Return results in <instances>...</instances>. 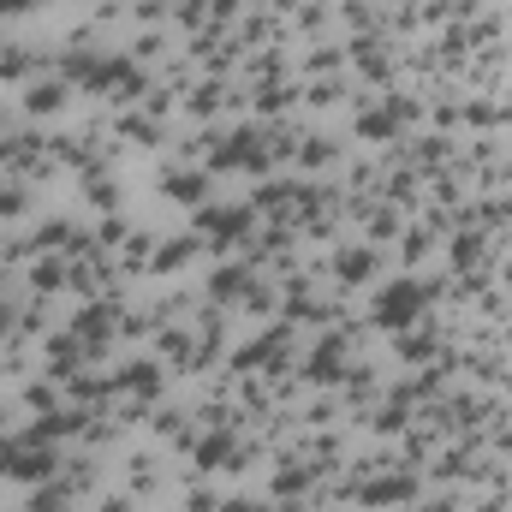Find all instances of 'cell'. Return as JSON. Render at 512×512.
Instances as JSON below:
<instances>
[{
  "label": "cell",
  "instance_id": "obj_6",
  "mask_svg": "<svg viewBox=\"0 0 512 512\" xmlns=\"http://www.w3.org/2000/svg\"><path fill=\"white\" fill-rule=\"evenodd\" d=\"M197 256H203V239H191V233L161 239V245H155V262H149V274H179V268H191Z\"/></svg>",
  "mask_w": 512,
  "mask_h": 512
},
{
  "label": "cell",
  "instance_id": "obj_19",
  "mask_svg": "<svg viewBox=\"0 0 512 512\" xmlns=\"http://www.w3.org/2000/svg\"><path fill=\"white\" fill-rule=\"evenodd\" d=\"M6 334H18V310H12V304L0 298V340H6Z\"/></svg>",
  "mask_w": 512,
  "mask_h": 512
},
{
  "label": "cell",
  "instance_id": "obj_18",
  "mask_svg": "<svg viewBox=\"0 0 512 512\" xmlns=\"http://www.w3.org/2000/svg\"><path fill=\"white\" fill-rule=\"evenodd\" d=\"M429 245H435V239H429L423 227H417V233H405V262H423V256H429Z\"/></svg>",
  "mask_w": 512,
  "mask_h": 512
},
{
  "label": "cell",
  "instance_id": "obj_20",
  "mask_svg": "<svg viewBox=\"0 0 512 512\" xmlns=\"http://www.w3.org/2000/svg\"><path fill=\"white\" fill-rule=\"evenodd\" d=\"M96 512H131V501H126V495H108V501H102Z\"/></svg>",
  "mask_w": 512,
  "mask_h": 512
},
{
  "label": "cell",
  "instance_id": "obj_9",
  "mask_svg": "<svg viewBox=\"0 0 512 512\" xmlns=\"http://www.w3.org/2000/svg\"><path fill=\"white\" fill-rule=\"evenodd\" d=\"M24 512H78V489L60 477V483H42L30 501H24Z\"/></svg>",
  "mask_w": 512,
  "mask_h": 512
},
{
  "label": "cell",
  "instance_id": "obj_12",
  "mask_svg": "<svg viewBox=\"0 0 512 512\" xmlns=\"http://www.w3.org/2000/svg\"><path fill=\"white\" fill-rule=\"evenodd\" d=\"M441 352V334L435 328H411V334H399V358L405 364H429Z\"/></svg>",
  "mask_w": 512,
  "mask_h": 512
},
{
  "label": "cell",
  "instance_id": "obj_5",
  "mask_svg": "<svg viewBox=\"0 0 512 512\" xmlns=\"http://www.w3.org/2000/svg\"><path fill=\"white\" fill-rule=\"evenodd\" d=\"M328 268H334V280H346V286H364V280L382 268V251H376V245H340Z\"/></svg>",
  "mask_w": 512,
  "mask_h": 512
},
{
  "label": "cell",
  "instance_id": "obj_11",
  "mask_svg": "<svg viewBox=\"0 0 512 512\" xmlns=\"http://www.w3.org/2000/svg\"><path fill=\"white\" fill-rule=\"evenodd\" d=\"M30 334H54V298H30L18 310V340H30Z\"/></svg>",
  "mask_w": 512,
  "mask_h": 512
},
{
  "label": "cell",
  "instance_id": "obj_7",
  "mask_svg": "<svg viewBox=\"0 0 512 512\" xmlns=\"http://www.w3.org/2000/svg\"><path fill=\"white\" fill-rule=\"evenodd\" d=\"M66 102H72V84H66V78H36V84L24 90V114H42V120L60 114Z\"/></svg>",
  "mask_w": 512,
  "mask_h": 512
},
{
  "label": "cell",
  "instance_id": "obj_10",
  "mask_svg": "<svg viewBox=\"0 0 512 512\" xmlns=\"http://www.w3.org/2000/svg\"><path fill=\"white\" fill-rule=\"evenodd\" d=\"M334 155H340V143H334V137H322V131H304V143H298V167H304V173H322Z\"/></svg>",
  "mask_w": 512,
  "mask_h": 512
},
{
  "label": "cell",
  "instance_id": "obj_14",
  "mask_svg": "<svg viewBox=\"0 0 512 512\" xmlns=\"http://www.w3.org/2000/svg\"><path fill=\"white\" fill-rule=\"evenodd\" d=\"M24 209H30V185L24 179H0V221H12Z\"/></svg>",
  "mask_w": 512,
  "mask_h": 512
},
{
  "label": "cell",
  "instance_id": "obj_8",
  "mask_svg": "<svg viewBox=\"0 0 512 512\" xmlns=\"http://www.w3.org/2000/svg\"><path fill=\"white\" fill-rule=\"evenodd\" d=\"M161 185H167L179 203H203V197H209V173H197V167H167Z\"/></svg>",
  "mask_w": 512,
  "mask_h": 512
},
{
  "label": "cell",
  "instance_id": "obj_15",
  "mask_svg": "<svg viewBox=\"0 0 512 512\" xmlns=\"http://www.w3.org/2000/svg\"><path fill=\"white\" fill-rule=\"evenodd\" d=\"M131 483H137V489H155V483H161V459H155V453H137V459H131Z\"/></svg>",
  "mask_w": 512,
  "mask_h": 512
},
{
  "label": "cell",
  "instance_id": "obj_4",
  "mask_svg": "<svg viewBox=\"0 0 512 512\" xmlns=\"http://www.w3.org/2000/svg\"><path fill=\"white\" fill-rule=\"evenodd\" d=\"M251 215L256 209H197V233H209V239H221V245H233V239H245L251 233Z\"/></svg>",
  "mask_w": 512,
  "mask_h": 512
},
{
  "label": "cell",
  "instance_id": "obj_23",
  "mask_svg": "<svg viewBox=\"0 0 512 512\" xmlns=\"http://www.w3.org/2000/svg\"><path fill=\"white\" fill-rule=\"evenodd\" d=\"M6 126H12V114H6V108H0V137H6Z\"/></svg>",
  "mask_w": 512,
  "mask_h": 512
},
{
  "label": "cell",
  "instance_id": "obj_13",
  "mask_svg": "<svg viewBox=\"0 0 512 512\" xmlns=\"http://www.w3.org/2000/svg\"><path fill=\"white\" fill-rule=\"evenodd\" d=\"M18 399H24V411H36V417L60 411V387H54V382H30L24 393H18Z\"/></svg>",
  "mask_w": 512,
  "mask_h": 512
},
{
  "label": "cell",
  "instance_id": "obj_2",
  "mask_svg": "<svg viewBox=\"0 0 512 512\" xmlns=\"http://www.w3.org/2000/svg\"><path fill=\"white\" fill-rule=\"evenodd\" d=\"M423 304H429V286H417V280H393V286L376 292L370 322H376V328H411V322L423 316Z\"/></svg>",
  "mask_w": 512,
  "mask_h": 512
},
{
  "label": "cell",
  "instance_id": "obj_1",
  "mask_svg": "<svg viewBox=\"0 0 512 512\" xmlns=\"http://www.w3.org/2000/svg\"><path fill=\"white\" fill-rule=\"evenodd\" d=\"M60 471V453L42 429H24V435H0V477H18V483H42Z\"/></svg>",
  "mask_w": 512,
  "mask_h": 512
},
{
  "label": "cell",
  "instance_id": "obj_3",
  "mask_svg": "<svg viewBox=\"0 0 512 512\" xmlns=\"http://www.w3.org/2000/svg\"><path fill=\"white\" fill-rule=\"evenodd\" d=\"M114 387H126L131 399H161V387H167V376H161V358H131V364H120L114 370Z\"/></svg>",
  "mask_w": 512,
  "mask_h": 512
},
{
  "label": "cell",
  "instance_id": "obj_22",
  "mask_svg": "<svg viewBox=\"0 0 512 512\" xmlns=\"http://www.w3.org/2000/svg\"><path fill=\"white\" fill-rule=\"evenodd\" d=\"M6 423H12V405H6V399H0V435H6Z\"/></svg>",
  "mask_w": 512,
  "mask_h": 512
},
{
  "label": "cell",
  "instance_id": "obj_21",
  "mask_svg": "<svg viewBox=\"0 0 512 512\" xmlns=\"http://www.w3.org/2000/svg\"><path fill=\"white\" fill-rule=\"evenodd\" d=\"M30 6H42V0H0V12H30Z\"/></svg>",
  "mask_w": 512,
  "mask_h": 512
},
{
  "label": "cell",
  "instance_id": "obj_16",
  "mask_svg": "<svg viewBox=\"0 0 512 512\" xmlns=\"http://www.w3.org/2000/svg\"><path fill=\"white\" fill-rule=\"evenodd\" d=\"M161 54H167V36H161V30H143V36L131 42V60H161Z\"/></svg>",
  "mask_w": 512,
  "mask_h": 512
},
{
  "label": "cell",
  "instance_id": "obj_17",
  "mask_svg": "<svg viewBox=\"0 0 512 512\" xmlns=\"http://www.w3.org/2000/svg\"><path fill=\"white\" fill-rule=\"evenodd\" d=\"M149 328H155V316H149V310H120V334H126V340H143Z\"/></svg>",
  "mask_w": 512,
  "mask_h": 512
}]
</instances>
